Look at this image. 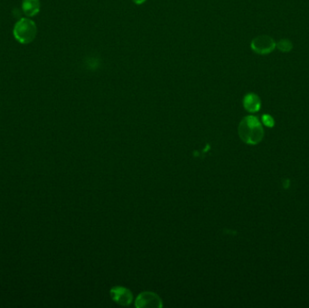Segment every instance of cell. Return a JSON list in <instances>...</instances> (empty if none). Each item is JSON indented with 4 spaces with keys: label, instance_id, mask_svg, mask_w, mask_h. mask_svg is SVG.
I'll use <instances>...</instances> for the list:
<instances>
[{
    "label": "cell",
    "instance_id": "1",
    "mask_svg": "<svg viewBox=\"0 0 309 308\" xmlns=\"http://www.w3.org/2000/svg\"><path fill=\"white\" fill-rule=\"evenodd\" d=\"M238 131L241 140L249 145H257L264 136L263 127L255 116L245 117L239 125Z\"/></svg>",
    "mask_w": 309,
    "mask_h": 308
},
{
    "label": "cell",
    "instance_id": "2",
    "mask_svg": "<svg viewBox=\"0 0 309 308\" xmlns=\"http://www.w3.org/2000/svg\"><path fill=\"white\" fill-rule=\"evenodd\" d=\"M37 33L35 23L28 17L18 20L14 26V37L22 45H27L33 42Z\"/></svg>",
    "mask_w": 309,
    "mask_h": 308
},
{
    "label": "cell",
    "instance_id": "3",
    "mask_svg": "<svg viewBox=\"0 0 309 308\" xmlns=\"http://www.w3.org/2000/svg\"><path fill=\"white\" fill-rule=\"evenodd\" d=\"M277 42L270 35H259L251 41L252 51L260 55L270 54L276 49Z\"/></svg>",
    "mask_w": 309,
    "mask_h": 308
},
{
    "label": "cell",
    "instance_id": "4",
    "mask_svg": "<svg viewBox=\"0 0 309 308\" xmlns=\"http://www.w3.org/2000/svg\"><path fill=\"white\" fill-rule=\"evenodd\" d=\"M137 308H161L162 299L154 293L144 292L137 296L136 300Z\"/></svg>",
    "mask_w": 309,
    "mask_h": 308
},
{
    "label": "cell",
    "instance_id": "5",
    "mask_svg": "<svg viewBox=\"0 0 309 308\" xmlns=\"http://www.w3.org/2000/svg\"><path fill=\"white\" fill-rule=\"evenodd\" d=\"M110 295L112 299L120 306H129L133 299V295L129 289L122 287L113 288L110 290Z\"/></svg>",
    "mask_w": 309,
    "mask_h": 308
},
{
    "label": "cell",
    "instance_id": "6",
    "mask_svg": "<svg viewBox=\"0 0 309 308\" xmlns=\"http://www.w3.org/2000/svg\"><path fill=\"white\" fill-rule=\"evenodd\" d=\"M243 107L247 111L255 113L261 108V101L257 94L252 92L248 93L243 98Z\"/></svg>",
    "mask_w": 309,
    "mask_h": 308
},
{
    "label": "cell",
    "instance_id": "7",
    "mask_svg": "<svg viewBox=\"0 0 309 308\" xmlns=\"http://www.w3.org/2000/svg\"><path fill=\"white\" fill-rule=\"evenodd\" d=\"M40 0H23L22 2V9L23 12L28 17H32L36 16L40 11Z\"/></svg>",
    "mask_w": 309,
    "mask_h": 308
},
{
    "label": "cell",
    "instance_id": "8",
    "mask_svg": "<svg viewBox=\"0 0 309 308\" xmlns=\"http://www.w3.org/2000/svg\"><path fill=\"white\" fill-rule=\"evenodd\" d=\"M276 49L282 52H290L293 49V43L289 39H281L277 42Z\"/></svg>",
    "mask_w": 309,
    "mask_h": 308
},
{
    "label": "cell",
    "instance_id": "9",
    "mask_svg": "<svg viewBox=\"0 0 309 308\" xmlns=\"http://www.w3.org/2000/svg\"><path fill=\"white\" fill-rule=\"evenodd\" d=\"M262 122L264 123L265 126H267L269 128H272L275 125L274 119L269 114H264V115L262 116Z\"/></svg>",
    "mask_w": 309,
    "mask_h": 308
},
{
    "label": "cell",
    "instance_id": "10",
    "mask_svg": "<svg viewBox=\"0 0 309 308\" xmlns=\"http://www.w3.org/2000/svg\"><path fill=\"white\" fill-rule=\"evenodd\" d=\"M135 4L137 5H142V4H144L147 0H132Z\"/></svg>",
    "mask_w": 309,
    "mask_h": 308
}]
</instances>
